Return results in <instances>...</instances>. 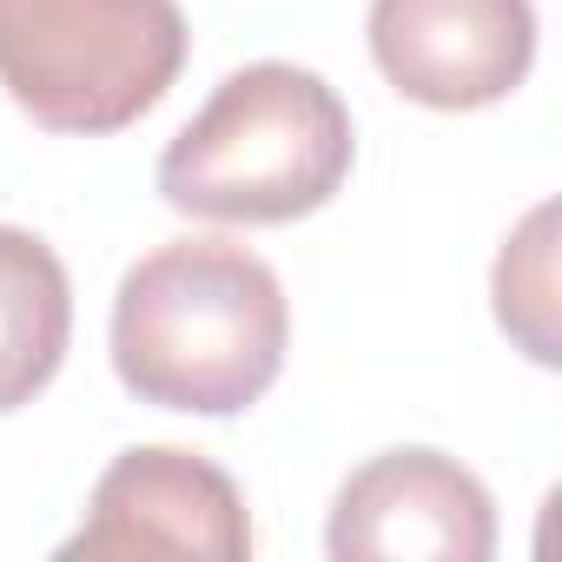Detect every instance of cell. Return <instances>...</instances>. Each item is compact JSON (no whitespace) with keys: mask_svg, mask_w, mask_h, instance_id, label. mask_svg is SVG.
<instances>
[{"mask_svg":"<svg viewBox=\"0 0 562 562\" xmlns=\"http://www.w3.org/2000/svg\"><path fill=\"white\" fill-rule=\"evenodd\" d=\"M106 345L139 404L238 417L285 371L292 305L258 251L232 238H172L120 278Z\"/></svg>","mask_w":562,"mask_h":562,"instance_id":"6da1fadb","label":"cell"},{"mask_svg":"<svg viewBox=\"0 0 562 562\" xmlns=\"http://www.w3.org/2000/svg\"><path fill=\"white\" fill-rule=\"evenodd\" d=\"M358 133L331 80L292 60H251L159 153V199L212 225H292L338 199Z\"/></svg>","mask_w":562,"mask_h":562,"instance_id":"7a4b0ae2","label":"cell"},{"mask_svg":"<svg viewBox=\"0 0 562 562\" xmlns=\"http://www.w3.org/2000/svg\"><path fill=\"white\" fill-rule=\"evenodd\" d=\"M179 0H0V87L47 133H120L186 67Z\"/></svg>","mask_w":562,"mask_h":562,"instance_id":"3957f363","label":"cell"},{"mask_svg":"<svg viewBox=\"0 0 562 562\" xmlns=\"http://www.w3.org/2000/svg\"><path fill=\"white\" fill-rule=\"evenodd\" d=\"M325 549L338 562H490L496 503L443 450H384L345 476Z\"/></svg>","mask_w":562,"mask_h":562,"instance_id":"277c9868","label":"cell"},{"mask_svg":"<svg viewBox=\"0 0 562 562\" xmlns=\"http://www.w3.org/2000/svg\"><path fill=\"white\" fill-rule=\"evenodd\" d=\"M371 60L404 100L430 113H476L529 80L536 8L529 0H371Z\"/></svg>","mask_w":562,"mask_h":562,"instance_id":"5b68a950","label":"cell"},{"mask_svg":"<svg viewBox=\"0 0 562 562\" xmlns=\"http://www.w3.org/2000/svg\"><path fill=\"white\" fill-rule=\"evenodd\" d=\"M67 555H212L238 562L251 555V516L238 483L205 463L199 450L139 443L106 463V476L87 496L80 529L67 536Z\"/></svg>","mask_w":562,"mask_h":562,"instance_id":"8992f818","label":"cell"},{"mask_svg":"<svg viewBox=\"0 0 562 562\" xmlns=\"http://www.w3.org/2000/svg\"><path fill=\"white\" fill-rule=\"evenodd\" d=\"M74 345V285L47 238L0 225V417L34 404Z\"/></svg>","mask_w":562,"mask_h":562,"instance_id":"52a82bcc","label":"cell"},{"mask_svg":"<svg viewBox=\"0 0 562 562\" xmlns=\"http://www.w3.org/2000/svg\"><path fill=\"white\" fill-rule=\"evenodd\" d=\"M496 325L536 358L555 364V205H536L496 258Z\"/></svg>","mask_w":562,"mask_h":562,"instance_id":"ba28073f","label":"cell"}]
</instances>
